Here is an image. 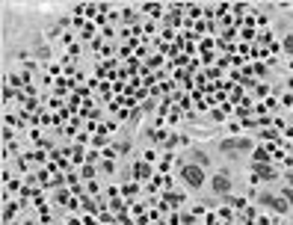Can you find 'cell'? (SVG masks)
<instances>
[{"label":"cell","mask_w":293,"mask_h":225,"mask_svg":"<svg viewBox=\"0 0 293 225\" xmlns=\"http://www.w3.org/2000/svg\"><path fill=\"white\" fill-rule=\"evenodd\" d=\"M181 181H184L190 190H199V187H205V169L196 166V163H184V166H181Z\"/></svg>","instance_id":"1"},{"label":"cell","mask_w":293,"mask_h":225,"mask_svg":"<svg viewBox=\"0 0 293 225\" xmlns=\"http://www.w3.org/2000/svg\"><path fill=\"white\" fill-rule=\"evenodd\" d=\"M258 202H261L264 208L276 211V214H288V211H291V205H288V199H285L282 193L276 196V193H270V190H267V193H261V196H258Z\"/></svg>","instance_id":"2"},{"label":"cell","mask_w":293,"mask_h":225,"mask_svg":"<svg viewBox=\"0 0 293 225\" xmlns=\"http://www.w3.org/2000/svg\"><path fill=\"white\" fill-rule=\"evenodd\" d=\"M219 148H222L225 154H240V151H252V139H246V136H240V139H222V142H219Z\"/></svg>","instance_id":"3"},{"label":"cell","mask_w":293,"mask_h":225,"mask_svg":"<svg viewBox=\"0 0 293 225\" xmlns=\"http://www.w3.org/2000/svg\"><path fill=\"white\" fill-rule=\"evenodd\" d=\"M210 190H213L216 196H228V193H231V175H228V172H216V175L210 178Z\"/></svg>","instance_id":"4"},{"label":"cell","mask_w":293,"mask_h":225,"mask_svg":"<svg viewBox=\"0 0 293 225\" xmlns=\"http://www.w3.org/2000/svg\"><path fill=\"white\" fill-rule=\"evenodd\" d=\"M252 169H255L261 178H267V181H273V178H276V172L270 169V163H252Z\"/></svg>","instance_id":"5"},{"label":"cell","mask_w":293,"mask_h":225,"mask_svg":"<svg viewBox=\"0 0 293 225\" xmlns=\"http://www.w3.org/2000/svg\"><path fill=\"white\" fill-rule=\"evenodd\" d=\"M193 163H196V166H202V169H208V166H210V157H208L202 148H196V151H193Z\"/></svg>","instance_id":"6"},{"label":"cell","mask_w":293,"mask_h":225,"mask_svg":"<svg viewBox=\"0 0 293 225\" xmlns=\"http://www.w3.org/2000/svg\"><path fill=\"white\" fill-rule=\"evenodd\" d=\"M133 172H136V178H148V175H151L148 163H136V166H133Z\"/></svg>","instance_id":"7"},{"label":"cell","mask_w":293,"mask_h":225,"mask_svg":"<svg viewBox=\"0 0 293 225\" xmlns=\"http://www.w3.org/2000/svg\"><path fill=\"white\" fill-rule=\"evenodd\" d=\"M267 160H270V154H267L264 148H258V151L252 154V163H267Z\"/></svg>","instance_id":"8"},{"label":"cell","mask_w":293,"mask_h":225,"mask_svg":"<svg viewBox=\"0 0 293 225\" xmlns=\"http://www.w3.org/2000/svg\"><path fill=\"white\" fill-rule=\"evenodd\" d=\"M282 47H285L288 53H293V33H288V36H285V42H282Z\"/></svg>","instance_id":"9"},{"label":"cell","mask_w":293,"mask_h":225,"mask_svg":"<svg viewBox=\"0 0 293 225\" xmlns=\"http://www.w3.org/2000/svg\"><path fill=\"white\" fill-rule=\"evenodd\" d=\"M282 196L288 199V205H291V211H293V187H285V190H282Z\"/></svg>","instance_id":"10"},{"label":"cell","mask_w":293,"mask_h":225,"mask_svg":"<svg viewBox=\"0 0 293 225\" xmlns=\"http://www.w3.org/2000/svg\"><path fill=\"white\" fill-rule=\"evenodd\" d=\"M291 225H293V223H291Z\"/></svg>","instance_id":"11"}]
</instances>
